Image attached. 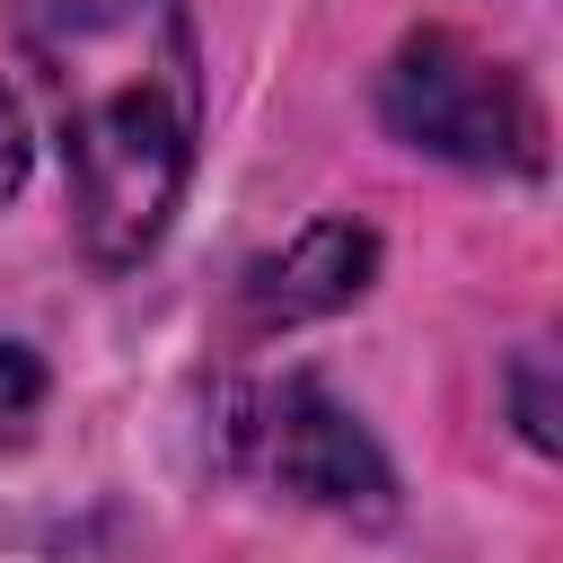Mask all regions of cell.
<instances>
[{"label":"cell","instance_id":"cell-5","mask_svg":"<svg viewBox=\"0 0 563 563\" xmlns=\"http://www.w3.org/2000/svg\"><path fill=\"white\" fill-rule=\"evenodd\" d=\"M44 387H53V378H44V361H35L26 343H9V334H0V440H26V422L44 413Z\"/></svg>","mask_w":563,"mask_h":563},{"label":"cell","instance_id":"cell-1","mask_svg":"<svg viewBox=\"0 0 563 563\" xmlns=\"http://www.w3.org/2000/svg\"><path fill=\"white\" fill-rule=\"evenodd\" d=\"M9 26L53 97L88 264H141L167 238L202 141V53L185 0H9Z\"/></svg>","mask_w":563,"mask_h":563},{"label":"cell","instance_id":"cell-6","mask_svg":"<svg viewBox=\"0 0 563 563\" xmlns=\"http://www.w3.org/2000/svg\"><path fill=\"white\" fill-rule=\"evenodd\" d=\"M26 167H35V141H26V106L0 88V202L26 185Z\"/></svg>","mask_w":563,"mask_h":563},{"label":"cell","instance_id":"cell-3","mask_svg":"<svg viewBox=\"0 0 563 563\" xmlns=\"http://www.w3.org/2000/svg\"><path fill=\"white\" fill-rule=\"evenodd\" d=\"M220 440H229V466L290 493V501H317V510H361V519H387L396 501V475L378 457V440L361 431L352 405H334L325 378L290 369V378H255V387H229L220 396Z\"/></svg>","mask_w":563,"mask_h":563},{"label":"cell","instance_id":"cell-4","mask_svg":"<svg viewBox=\"0 0 563 563\" xmlns=\"http://www.w3.org/2000/svg\"><path fill=\"white\" fill-rule=\"evenodd\" d=\"M369 282H378V238H369L361 220H308L282 255L246 264L238 308H246V325H255V334H282V325L343 317Z\"/></svg>","mask_w":563,"mask_h":563},{"label":"cell","instance_id":"cell-2","mask_svg":"<svg viewBox=\"0 0 563 563\" xmlns=\"http://www.w3.org/2000/svg\"><path fill=\"white\" fill-rule=\"evenodd\" d=\"M378 114L396 141L449 158V167H501V176H537L545 158V114L528 97V79L510 62H493L484 44L422 26L387 53L378 70Z\"/></svg>","mask_w":563,"mask_h":563}]
</instances>
